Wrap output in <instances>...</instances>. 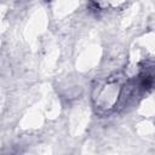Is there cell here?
Listing matches in <instances>:
<instances>
[{
  "instance_id": "1",
  "label": "cell",
  "mask_w": 155,
  "mask_h": 155,
  "mask_svg": "<svg viewBox=\"0 0 155 155\" xmlns=\"http://www.w3.org/2000/svg\"><path fill=\"white\" fill-rule=\"evenodd\" d=\"M47 1H49V0H47Z\"/></svg>"
}]
</instances>
